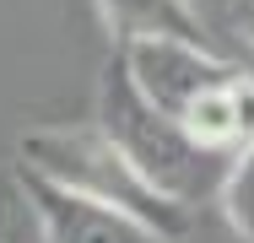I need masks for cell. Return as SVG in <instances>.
<instances>
[{"label": "cell", "instance_id": "obj_1", "mask_svg": "<svg viewBox=\"0 0 254 243\" xmlns=\"http://www.w3.org/2000/svg\"><path fill=\"white\" fill-rule=\"evenodd\" d=\"M92 119H98V130L130 157V168L157 194H168V200H179L190 211H195V200H205V194H222V179H227V162L233 157L205 151L173 114H162L157 103H146L141 87L130 81V65H125L119 49L108 54V65H103V76H98Z\"/></svg>", "mask_w": 254, "mask_h": 243}, {"label": "cell", "instance_id": "obj_2", "mask_svg": "<svg viewBox=\"0 0 254 243\" xmlns=\"http://www.w3.org/2000/svg\"><path fill=\"white\" fill-rule=\"evenodd\" d=\"M16 168H27L33 179H44L54 189H70L81 200H98L114 211H130L141 216L146 227H157L162 238H184L190 233V205L157 194L119 146L98 130V119L87 124H38V130H22L16 141Z\"/></svg>", "mask_w": 254, "mask_h": 243}, {"label": "cell", "instance_id": "obj_3", "mask_svg": "<svg viewBox=\"0 0 254 243\" xmlns=\"http://www.w3.org/2000/svg\"><path fill=\"white\" fill-rule=\"evenodd\" d=\"M119 54H125L141 97L173 119H184L205 92H216L238 76L211 44H184V38H141V44H125Z\"/></svg>", "mask_w": 254, "mask_h": 243}, {"label": "cell", "instance_id": "obj_4", "mask_svg": "<svg viewBox=\"0 0 254 243\" xmlns=\"http://www.w3.org/2000/svg\"><path fill=\"white\" fill-rule=\"evenodd\" d=\"M22 179H27V189H33L38 211H44L49 243H173L157 227H146L141 216H130V211H114V205L81 200L70 189H54L44 179H33L27 168H22Z\"/></svg>", "mask_w": 254, "mask_h": 243}, {"label": "cell", "instance_id": "obj_5", "mask_svg": "<svg viewBox=\"0 0 254 243\" xmlns=\"http://www.w3.org/2000/svg\"><path fill=\"white\" fill-rule=\"evenodd\" d=\"M98 16L108 27L114 49L141 44V38H184V44H211L200 27V11L190 0H98Z\"/></svg>", "mask_w": 254, "mask_h": 243}, {"label": "cell", "instance_id": "obj_6", "mask_svg": "<svg viewBox=\"0 0 254 243\" xmlns=\"http://www.w3.org/2000/svg\"><path fill=\"white\" fill-rule=\"evenodd\" d=\"M0 243H49L44 211H38V200L27 189L22 168L0 173Z\"/></svg>", "mask_w": 254, "mask_h": 243}, {"label": "cell", "instance_id": "obj_7", "mask_svg": "<svg viewBox=\"0 0 254 243\" xmlns=\"http://www.w3.org/2000/svg\"><path fill=\"white\" fill-rule=\"evenodd\" d=\"M216 200H222L233 233H244V238L254 243V146L227 162V179H222V194H216Z\"/></svg>", "mask_w": 254, "mask_h": 243}, {"label": "cell", "instance_id": "obj_8", "mask_svg": "<svg viewBox=\"0 0 254 243\" xmlns=\"http://www.w3.org/2000/svg\"><path fill=\"white\" fill-rule=\"evenodd\" d=\"M233 108H238V151H249L254 146V76L238 70V81H233ZM233 151V157H238Z\"/></svg>", "mask_w": 254, "mask_h": 243}, {"label": "cell", "instance_id": "obj_9", "mask_svg": "<svg viewBox=\"0 0 254 243\" xmlns=\"http://www.w3.org/2000/svg\"><path fill=\"white\" fill-rule=\"evenodd\" d=\"M227 22L244 44H254V0H227Z\"/></svg>", "mask_w": 254, "mask_h": 243}]
</instances>
